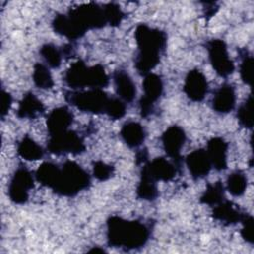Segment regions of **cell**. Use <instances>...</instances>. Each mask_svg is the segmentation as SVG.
<instances>
[{"instance_id": "8fae6325", "label": "cell", "mask_w": 254, "mask_h": 254, "mask_svg": "<svg viewBox=\"0 0 254 254\" xmlns=\"http://www.w3.org/2000/svg\"><path fill=\"white\" fill-rule=\"evenodd\" d=\"M161 140L167 156L181 172L183 163L181 151L187 140V135L184 129L178 125H172L164 131Z\"/></svg>"}, {"instance_id": "6da1fadb", "label": "cell", "mask_w": 254, "mask_h": 254, "mask_svg": "<svg viewBox=\"0 0 254 254\" xmlns=\"http://www.w3.org/2000/svg\"><path fill=\"white\" fill-rule=\"evenodd\" d=\"M138 53L134 65L139 74L145 76L159 64L167 47V34L146 24H140L135 30Z\"/></svg>"}, {"instance_id": "d4e9b609", "label": "cell", "mask_w": 254, "mask_h": 254, "mask_svg": "<svg viewBox=\"0 0 254 254\" xmlns=\"http://www.w3.org/2000/svg\"><path fill=\"white\" fill-rule=\"evenodd\" d=\"M225 199V187L219 181L208 184L205 190L200 195V202L209 206H214Z\"/></svg>"}, {"instance_id": "d6a6232c", "label": "cell", "mask_w": 254, "mask_h": 254, "mask_svg": "<svg viewBox=\"0 0 254 254\" xmlns=\"http://www.w3.org/2000/svg\"><path fill=\"white\" fill-rule=\"evenodd\" d=\"M104 114L113 120L121 119L126 114V103L119 97H109Z\"/></svg>"}, {"instance_id": "9a60e30c", "label": "cell", "mask_w": 254, "mask_h": 254, "mask_svg": "<svg viewBox=\"0 0 254 254\" xmlns=\"http://www.w3.org/2000/svg\"><path fill=\"white\" fill-rule=\"evenodd\" d=\"M236 103L235 88L230 83H223L214 92L211 99L212 109L219 114H226L232 111Z\"/></svg>"}, {"instance_id": "836d02e7", "label": "cell", "mask_w": 254, "mask_h": 254, "mask_svg": "<svg viewBox=\"0 0 254 254\" xmlns=\"http://www.w3.org/2000/svg\"><path fill=\"white\" fill-rule=\"evenodd\" d=\"M92 174L96 180L104 182L113 176L114 168L102 161H95L92 164Z\"/></svg>"}, {"instance_id": "ba28073f", "label": "cell", "mask_w": 254, "mask_h": 254, "mask_svg": "<svg viewBox=\"0 0 254 254\" xmlns=\"http://www.w3.org/2000/svg\"><path fill=\"white\" fill-rule=\"evenodd\" d=\"M35 175L26 167L20 166L13 173L8 185V196L16 204H24L29 199L30 190L34 188Z\"/></svg>"}, {"instance_id": "f546056e", "label": "cell", "mask_w": 254, "mask_h": 254, "mask_svg": "<svg viewBox=\"0 0 254 254\" xmlns=\"http://www.w3.org/2000/svg\"><path fill=\"white\" fill-rule=\"evenodd\" d=\"M253 96L249 94L243 103L238 107L236 116L238 123L245 129H252L253 127Z\"/></svg>"}, {"instance_id": "7402d4cb", "label": "cell", "mask_w": 254, "mask_h": 254, "mask_svg": "<svg viewBox=\"0 0 254 254\" xmlns=\"http://www.w3.org/2000/svg\"><path fill=\"white\" fill-rule=\"evenodd\" d=\"M136 195L139 199L153 201L159 196L157 181H155L144 167H141L140 180L136 188Z\"/></svg>"}, {"instance_id": "4fadbf2b", "label": "cell", "mask_w": 254, "mask_h": 254, "mask_svg": "<svg viewBox=\"0 0 254 254\" xmlns=\"http://www.w3.org/2000/svg\"><path fill=\"white\" fill-rule=\"evenodd\" d=\"M185 163L190 176L194 180L205 178L212 168L205 149H197L192 151L186 157Z\"/></svg>"}, {"instance_id": "4316f807", "label": "cell", "mask_w": 254, "mask_h": 254, "mask_svg": "<svg viewBox=\"0 0 254 254\" xmlns=\"http://www.w3.org/2000/svg\"><path fill=\"white\" fill-rule=\"evenodd\" d=\"M247 177L240 170L233 171L226 179V190L233 196H241L247 189Z\"/></svg>"}, {"instance_id": "e575fe53", "label": "cell", "mask_w": 254, "mask_h": 254, "mask_svg": "<svg viewBox=\"0 0 254 254\" xmlns=\"http://www.w3.org/2000/svg\"><path fill=\"white\" fill-rule=\"evenodd\" d=\"M242 224L241 227V236L242 238L248 242L249 244H253L254 242V219L252 215L245 213L244 217L240 221Z\"/></svg>"}, {"instance_id": "9c48e42d", "label": "cell", "mask_w": 254, "mask_h": 254, "mask_svg": "<svg viewBox=\"0 0 254 254\" xmlns=\"http://www.w3.org/2000/svg\"><path fill=\"white\" fill-rule=\"evenodd\" d=\"M143 95L139 100V110L142 117L147 118L153 114L156 103L164 91V82L160 75L150 72L143 79Z\"/></svg>"}, {"instance_id": "7c38bea8", "label": "cell", "mask_w": 254, "mask_h": 254, "mask_svg": "<svg viewBox=\"0 0 254 254\" xmlns=\"http://www.w3.org/2000/svg\"><path fill=\"white\" fill-rule=\"evenodd\" d=\"M183 89L189 99L199 102L205 98L208 92V82L202 71L193 68L187 73Z\"/></svg>"}, {"instance_id": "5b68a950", "label": "cell", "mask_w": 254, "mask_h": 254, "mask_svg": "<svg viewBox=\"0 0 254 254\" xmlns=\"http://www.w3.org/2000/svg\"><path fill=\"white\" fill-rule=\"evenodd\" d=\"M64 97L69 104L80 111L101 114L105 113L110 96L102 89L88 88L87 90H68L65 92Z\"/></svg>"}, {"instance_id": "ac0fdd59", "label": "cell", "mask_w": 254, "mask_h": 254, "mask_svg": "<svg viewBox=\"0 0 254 254\" xmlns=\"http://www.w3.org/2000/svg\"><path fill=\"white\" fill-rule=\"evenodd\" d=\"M211 166L216 171H223L227 168L228 144L221 137H213L208 140L205 149Z\"/></svg>"}, {"instance_id": "5bb4252c", "label": "cell", "mask_w": 254, "mask_h": 254, "mask_svg": "<svg viewBox=\"0 0 254 254\" xmlns=\"http://www.w3.org/2000/svg\"><path fill=\"white\" fill-rule=\"evenodd\" d=\"M73 122V114L66 106L54 108L47 116V128L49 135L64 132Z\"/></svg>"}, {"instance_id": "ffe728a7", "label": "cell", "mask_w": 254, "mask_h": 254, "mask_svg": "<svg viewBox=\"0 0 254 254\" xmlns=\"http://www.w3.org/2000/svg\"><path fill=\"white\" fill-rule=\"evenodd\" d=\"M44 112V103L33 92L25 93L17 108V116L21 119H34Z\"/></svg>"}, {"instance_id": "603a6c76", "label": "cell", "mask_w": 254, "mask_h": 254, "mask_svg": "<svg viewBox=\"0 0 254 254\" xmlns=\"http://www.w3.org/2000/svg\"><path fill=\"white\" fill-rule=\"evenodd\" d=\"M52 27L55 33L64 36L70 41H76L84 36L75 26V24L70 20L67 14L56 15L53 19Z\"/></svg>"}, {"instance_id": "44dd1931", "label": "cell", "mask_w": 254, "mask_h": 254, "mask_svg": "<svg viewBox=\"0 0 254 254\" xmlns=\"http://www.w3.org/2000/svg\"><path fill=\"white\" fill-rule=\"evenodd\" d=\"M146 130L144 126L137 121L125 122L120 130V136L123 142L131 149L142 146L146 139Z\"/></svg>"}, {"instance_id": "4dcf8cb0", "label": "cell", "mask_w": 254, "mask_h": 254, "mask_svg": "<svg viewBox=\"0 0 254 254\" xmlns=\"http://www.w3.org/2000/svg\"><path fill=\"white\" fill-rule=\"evenodd\" d=\"M240 57H241V62L239 64V72H240V77L241 80L249 85L252 86L253 82V57L252 55L246 50L243 49L240 51Z\"/></svg>"}, {"instance_id": "8992f818", "label": "cell", "mask_w": 254, "mask_h": 254, "mask_svg": "<svg viewBox=\"0 0 254 254\" xmlns=\"http://www.w3.org/2000/svg\"><path fill=\"white\" fill-rule=\"evenodd\" d=\"M66 14L83 35L88 30L100 29L107 25L103 7L93 2L70 9Z\"/></svg>"}, {"instance_id": "f35d334b", "label": "cell", "mask_w": 254, "mask_h": 254, "mask_svg": "<svg viewBox=\"0 0 254 254\" xmlns=\"http://www.w3.org/2000/svg\"><path fill=\"white\" fill-rule=\"evenodd\" d=\"M88 252H90V253H104V252H106V251H105L103 248H100V247H98V246H94V247H92L91 249H89Z\"/></svg>"}, {"instance_id": "3957f363", "label": "cell", "mask_w": 254, "mask_h": 254, "mask_svg": "<svg viewBox=\"0 0 254 254\" xmlns=\"http://www.w3.org/2000/svg\"><path fill=\"white\" fill-rule=\"evenodd\" d=\"M64 80L72 90L81 88L106 87L109 83V76L101 64L87 65L83 61L73 63L64 72Z\"/></svg>"}, {"instance_id": "2e32d148", "label": "cell", "mask_w": 254, "mask_h": 254, "mask_svg": "<svg viewBox=\"0 0 254 254\" xmlns=\"http://www.w3.org/2000/svg\"><path fill=\"white\" fill-rule=\"evenodd\" d=\"M141 167H144L151 177L157 182L171 181L176 177L177 173L180 172L172 161H169L164 157H159L153 159L152 161H148Z\"/></svg>"}, {"instance_id": "d6986e66", "label": "cell", "mask_w": 254, "mask_h": 254, "mask_svg": "<svg viewBox=\"0 0 254 254\" xmlns=\"http://www.w3.org/2000/svg\"><path fill=\"white\" fill-rule=\"evenodd\" d=\"M211 215L215 220L225 225H233L240 222L245 213L236 204L225 198L218 204L212 206Z\"/></svg>"}, {"instance_id": "7a4b0ae2", "label": "cell", "mask_w": 254, "mask_h": 254, "mask_svg": "<svg viewBox=\"0 0 254 254\" xmlns=\"http://www.w3.org/2000/svg\"><path fill=\"white\" fill-rule=\"evenodd\" d=\"M151 230L140 220H128L113 215L106 221V239L109 246L124 250H136L149 240Z\"/></svg>"}, {"instance_id": "e0dca14e", "label": "cell", "mask_w": 254, "mask_h": 254, "mask_svg": "<svg viewBox=\"0 0 254 254\" xmlns=\"http://www.w3.org/2000/svg\"><path fill=\"white\" fill-rule=\"evenodd\" d=\"M113 83L117 97L122 99L125 103L132 102L137 94L136 84L130 74L124 69H116L113 72Z\"/></svg>"}, {"instance_id": "277c9868", "label": "cell", "mask_w": 254, "mask_h": 254, "mask_svg": "<svg viewBox=\"0 0 254 254\" xmlns=\"http://www.w3.org/2000/svg\"><path fill=\"white\" fill-rule=\"evenodd\" d=\"M91 177L88 172L74 161L67 160L59 168L56 183L52 190L61 196H74L88 189Z\"/></svg>"}, {"instance_id": "74e56055", "label": "cell", "mask_w": 254, "mask_h": 254, "mask_svg": "<svg viewBox=\"0 0 254 254\" xmlns=\"http://www.w3.org/2000/svg\"><path fill=\"white\" fill-rule=\"evenodd\" d=\"M136 164L139 166H143L144 164H146L149 161V154L147 152L146 149H142L139 150L136 154Z\"/></svg>"}, {"instance_id": "83f0119b", "label": "cell", "mask_w": 254, "mask_h": 254, "mask_svg": "<svg viewBox=\"0 0 254 254\" xmlns=\"http://www.w3.org/2000/svg\"><path fill=\"white\" fill-rule=\"evenodd\" d=\"M32 78H33L34 84L40 89L48 90V89H51L55 84L50 68L45 64L37 63L34 65Z\"/></svg>"}, {"instance_id": "f1b7e54d", "label": "cell", "mask_w": 254, "mask_h": 254, "mask_svg": "<svg viewBox=\"0 0 254 254\" xmlns=\"http://www.w3.org/2000/svg\"><path fill=\"white\" fill-rule=\"evenodd\" d=\"M40 55L44 59L46 64L51 68H59L64 58L62 48H59L52 43L44 44L40 48Z\"/></svg>"}, {"instance_id": "1f68e13d", "label": "cell", "mask_w": 254, "mask_h": 254, "mask_svg": "<svg viewBox=\"0 0 254 254\" xmlns=\"http://www.w3.org/2000/svg\"><path fill=\"white\" fill-rule=\"evenodd\" d=\"M102 7H103L106 23L112 27L119 26L125 16L120 6L117 5L116 3L110 2V3L104 4Z\"/></svg>"}, {"instance_id": "484cf974", "label": "cell", "mask_w": 254, "mask_h": 254, "mask_svg": "<svg viewBox=\"0 0 254 254\" xmlns=\"http://www.w3.org/2000/svg\"><path fill=\"white\" fill-rule=\"evenodd\" d=\"M59 168L60 166L54 163H50V162L43 163L42 165L39 166V168L35 172L36 181L39 182L41 185L47 188H50L52 190L57 180Z\"/></svg>"}, {"instance_id": "52a82bcc", "label": "cell", "mask_w": 254, "mask_h": 254, "mask_svg": "<svg viewBox=\"0 0 254 254\" xmlns=\"http://www.w3.org/2000/svg\"><path fill=\"white\" fill-rule=\"evenodd\" d=\"M47 150L58 156L63 154L79 155L85 151V144L82 137L68 129L62 133L49 135Z\"/></svg>"}, {"instance_id": "d590c367", "label": "cell", "mask_w": 254, "mask_h": 254, "mask_svg": "<svg viewBox=\"0 0 254 254\" xmlns=\"http://www.w3.org/2000/svg\"><path fill=\"white\" fill-rule=\"evenodd\" d=\"M12 105V95L6 91L4 88L1 89V118L4 119V117L8 114L10 108Z\"/></svg>"}, {"instance_id": "30bf717a", "label": "cell", "mask_w": 254, "mask_h": 254, "mask_svg": "<svg viewBox=\"0 0 254 254\" xmlns=\"http://www.w3.org/2000/svg\"><path fill=\"white\" fill-rule=\"evenodd\" d=\"M209 63L214 71L221 77H228L235 69L234 63L229 57L227 46L223 40L212 39L206 43Z\"/></svg>"}, {"instance_id": "cb8c5ba5", "label": "cell", "mask_w": 254, "mask_h": 254, "mask_svg": "<svg viewBox=\"0 0 254 254\" xmlns=\"http://www.w3.org/2000/svg\"><path fill=\"white\" fill-rule=\"evenodd\" d=\"M18 155L27 161H37L43 159L45 150L30 136H24L17 145Z\"/></svg>"}, {"instance_id": "8d00e7d4", "label": "cell", "mask_w": 254, "mask_h": 254, "mask_svg": "<svg viewBox=\"0 0 254 254\" xmlns=\"http://www.w3.org/2000/svg\"><path fill=\"white\" fill-rule=\"evenodd\" d=\"M204 16L207 18H210L215 15V13L218 10V6H216V3L214 2H207L204 3Z\"/></svg>"}]
</instances>
